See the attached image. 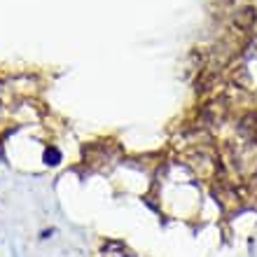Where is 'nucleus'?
Listing matches in <instances>:
<instances>
[{"label":"nucleus","instance_id":"obj_1","mask_svg":"<svg viewBox=\"0 0 257 257\" xmlns=\"http://www.w3.org/2000/svg\"><path fill=\"white\" fill-rule=\"evenodd\" d=\"M255 19H257L255 7H243V10H238V12H236L234 24H236L241 31H250V28L255 26Z\"/></svg>","mask_w":257,"mask_h":257},{"label":"nucleus","instance_id":"obj_3","mask_svg":"<svg viewBox=\"0 0 257 257\" xmlns=\"http://www.w3.org/2000/svg\"><path fill=\"white\" fill-rule=\"evenodd\" d=\"M52 234H54V229H45V231H42V236H40V238H49Z\"/></svg>","mask_w":257,"mask_h":257},{"label":"nucleus","instance_id":"obj_2","mask_svg":"<svg viewBox=\"0 0 257 257\" xmlns=\"http://www.w3.org/2000/svg\"><path fill=\"white\" fill-rule=\"evenodd\" d=\"M61 162H63L61 150L54 148V145H49V148L45 150V164H47V166H59Z\"/></svg>","mask_w":257,"mask_h":257}]
</instances>
